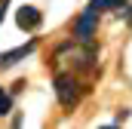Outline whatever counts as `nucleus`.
<instances>
[{"label":"nucleus","mask_w":132,"mask_h":129,"mask_svg":"<svg viewBox=\"0 0 132 129\" xmlns=\"http://www.w3.org/2000/svg\"><path fill=\"white\" fill-rule=\"evenodd\" d=\"M9 111H12V92L0 89V117H6Z\"/></svg>","instance_id":"423d86ee"},{"label":"nucleus","mask_w":132,"mask_h":129,"mask_svg":"<svg viewBox=\"0 0 132 129\" xmlns=\"http://www.w3.org/2000/svg\"><path fill=\"white\" fill-rule=\"evenodd\" d=\"M6 6H9V0H0V22H3V15H6Z\"/></svg>","instance_id":"1a4fd4ad"},{"label":"nucleus","mask_w":132,"mask_h":129,"mask_svg":"<svg viewBox=\"0 0 132 129\" xmlns=\"http://www.w3.org/2000/svg\"><path fill=\"white\" fill-rule=\"evenodd\" d=\"M126 22L132 25V6H126Z\"/></svg>","instance_id":"9d476101"},{"label":"nucleus","mask_w":132,"mask_h":129,"mask_svg":"<svg viewBox=\"0 0 132 129\" xmlns=\"http://www.w3.org/2000/svg\"><path fill=\"white\" fill-rule=\"evenodd\" d=\"M55 62L59 64H71V71H95V49L92 43H68V46H59L55 52Z\"/></svg>","instance_id":"f257e3e1"},{"label":"nucleus","mask_w":132,"mask_h":129,"mask_svg":"<svg viewBox=\"0 0 132 129\" xmlns=\"http://www.w3.org/2000/svg\"><path fill=\"white\" fill-rule=\"evenodd\" d=\"M95 28H98V15L89 12V9H83V12L77 15V22H74V37H77L80 43H92Z\"/></svg>","instance_id":"7ed1b4c3"},{"label":"nucleus","mask_w":132,"mask_h":129,"mask_svg":"<svg viewBox=\"0 0 132 129\" xmlns=\"http://www.w3.org/2000/svg\"><path fill=\"white\" fill-rule=\"evenodd\" d=\"M55 95L62 101V108H77L80 104V98H83V86H80V80L74 77V71H62V74H55Z\"/></svg>","instance_id":"f03ea898"},{"label":"nucleus","mask_w":132,"mask_h":129,"mask_svg":"<svg viewBox=\"0 0 132 129\" xmlns=\"http://www.w3.org/2000/svg\"><path fill=\"white\" fill-rule=\"evenodd\" d=\"M126 6H129V0H111V3H108V12L123 15V12H126Z\"/></svg>","instance_id":"0eeeda50"},{"label":"nucleus","mask_w":132,"mask_h":129,"mask_svg":"<svg viewBox=\"0 0 132 129\" xmlns=\"http://www.w3.org/2000/svg\"><path fill=\"white\" fill-rule=\"evenodd\" d=\"M15 22H19L22 31H37V28L43 25V12H40L37 6H19V9H15Z\"/></svg>","instance_id":"20e7f679"},{"label":"nucleus","mask_w":132,"mask_h":129,"mask_svg":"<svg viewBox=\"0 0 132 129\" xmlns=\"http://www.w3.org/2000/svg\"><path fill=\"white\" fill-rule=\"evenodd\" d=\"M108 3H111V0H89V6H86V9L98 15V12H108Z\"/></svg>","instance_id":"6e6552de"},{"label":"nucleus","mask_w":132,"mask_h":129,"mask_svg":"<svg viewBox=\"0 0 132 129\" xmlns=\"http://www.w3.org/2000/svg\"><path fill=\"white\" fill-rule=\"evenodd\" d=\"M34 49H37V43H25V46H19V49H9V52H0V71H3V68H12V64L15 62H25V59H28V55H31Z\"/></svg>","instance_id":"39448f33"}]
</instances>
